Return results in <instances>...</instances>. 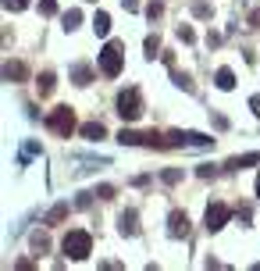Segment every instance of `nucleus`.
<instances>
[{
    "instance_id": "nucleus-9",
    "label": "nucleus",
    "mask_w": 260,
    "mask_h": 271,
    "mask_svg": "<svg viewBox=\"0 0 260 271\" xmlns=\"http://www.w3.org/2000/svg\"><path fill=\"white\" fill-rule=\"evenodd\" d=\"M118 228H121V236H136V232H139V214H136V210H121Z\"/></svg>"
},
{
    "instance_id": "nucleus-20",
    "label": "nucleus",
    "mask_w": 260,
    "mask_h": 271,
    "mask_svg": "<svg viewBox=\"0 0 260 271\" xmlns=\"http://www.w3.org/2000/svg\"><path fill=\"white\" fill-rule=\"evenodd\" d=\"M161 179H164L168 186H175V182H182V168H168V171H164Z\"/></svg>"
},
{
    "instance_id": "nucleus-17",
    "label": "nucleus",
    "mask_w": 260,
    "mask_h": 271,
    "mask_svg": "<svg viewBox=\"0 0 260 271\" xmlns=\"http://www.w3.org/2000/svg\"><path fill=\"white\" fill-rule=\"evenodd\" d=\"M79 22H82V11H79V7H72V11L64 14V29L72 32V29H79Z\"/></svg>"
},
{
    "instance_id": "nucleus-8",
    "label": "nucleus",
    "mask_w": 260,
    "mask_h": 271,
    "mask_svg": "<svg viewBox=\"0 0 260 271\" xmlns=\"http://www.w3.org/2000/svg\"><path fill=\"white\" fill-rule=\"evenodd\" d=\"M250 164H260V150H250V153H239V157H232L225 168H228V171H243V168H250Z\"/></svg>"
},
{
    "instance_id": "nucleus-15",
    "label": "nucleus",
    "mask_w": 260,
    "mask_h": 271,
    "mask_svg": "<svg viewBox=\"0 0 260 271\" xmlns=\"http://www.w3.org/2000/svg\"><path fill=\"white\" fill-rule=\"evenodd\" d=\"M72 79H75L79 86H89V79H93V71H89V65H75V68H72Z\"/></svg>"
},
{
    "instance_id": "nucleus-12",
    "label": "nucleus",
    "mask_w": 260,
    "mask_h": 271,
    "mask_svg": "<svg viewBox=\"0 0 260 271\" xmlns=\"http://www.w3.org/2000/svg\"><path fill=\"white\" fill-rule=\"evenodd\" d=\"M93 29H96V36H107V32H111V18H107V11H96V14H93Z\"/></svg>"
},
{
    "instance_id": "nucleus-10",
    "label": "nucleus",
    "mask_w": 260,
    "mask_h": 271,
    "mask_svg": "<svg viewBox=\"0 0 260 271\" xmlns=\"http://www.w3.org/2000/svg\"><path fill=\"white\" fill-rule=\"evenodd\" d=\"M4 79H7V82H25V79H29V68L21 65V61H7V65H4Z\"/></svg>"
},
{
    "instance_id": "nucleus-16",
    "label": "nucleus",
    "mask_w": 260,
    "mask_h": 271,
    "mask_svg": "<svg viewBox=\"0 0 260 271\" xmlns=\"http://www.w3.org/2000/svg\"><path fill=\"white\" fill-rule=\"evenodd\" d=\"M68 218V203H57L50 214H47V225H57V221H64Z\"/></svg>"
},
{
    "instance_id": "nucleus-22",
    "label": "nucleus",
    "mask_w": 260,
    "mask_h": 271,
    "mask_svg": "<svg viewBox=\"0 0 260 271\" xmlns=\"http://www.w3.org/2000/svg\"><path fill=\"white\" fill-rule=\"evenodd\" d=\"M196 175H200V179H214V175H218V168H214V164H200V168H196Z\"/></svg>"
},
{
    "instance_id": "nucleus-2",
    "label": "nucleus",
    "mask_w": 260,
    "mask_h": 271,
    "mask_svg": "<svg viewBox=\"0 0 260 271\" xmlns=\"http://www.w3.org/2000/svg\"><path fill=\"white\" fill-rule=\"evenodd\" d=\"M118 114H121L125 122H136V118L143 114V96H139L136 86H128V89L118 93Z\"/></svg>"
},
{
    "instance_id": "nucleus-29",
    "label": "nucleus",
    "mask_w": 260,
    "mask_h": 271,
    "mask_svg": "<svg viewBox=\"0 0 260 271\" xmlns=\"http://www.w3.org/2000/svg\"><path fill=\"white\" fill-rule=\"evenodd\" d=\"M125 4V11H139V0H121Z\"/></svg>"
},
{
    "instance_id": "nucleus-1",
    "label": "nucleus",
    "mask_w": 260,
    "mask_h": 271,
    "mask_svg": "<svg viewBox=\"0 0 260 271\" xmlns=\"http://www.w3.org/2000/svg\"><path fill=\"white\" fill-rule=\"evenodd\" d=\"M61 250H64V257H72V261H86L89 254H93V236L82 232V228H72V232L61 239Z\"/></svg>"
},
{
    "instance_id": "nucleus-30",
    "label": "nucleus",
    "mask_w": 260,
    "mask_h": 271,
    "mask_svg": "<svg viewBox=\"0 0 260 271\" xmlns=\"http://www.w3.org/2000/svg\"><path fill=\"white\" fill-rule=\"evenodd\" d=\"M257 197H260V175H257Z\"/></svg>"
},
{
    "instance_id": "nucleus-13",
    "label": "nucleus",
    "mask_w": 260,
    "mask_h": 271,
    "mask_svg": "<svg viewBox=\"0 0 260 271\" xmlns=\"http://www.w3.org/2000/svg\"><path fill=\"white\" fill-rule=\"evenodd\" d=\"M36 86H39V96H50V93H54V86H57V79H54V71H43Z\"/></svg>"
},
{
    "instance_id": "nucleus-26",
    "label": "nucleus",
    "mask_w": 260,
    "mask_h": 271,
    "mask_svg": "<svg viewBox=\"0 0 260 271\" xmlns=\"http://www.w3.org/2000/svg\"><path fill=\"white\" fill-rule=\"evenodd\" d=\"M32 243H36V254H47V246H50V243H47V236H36Z\"/></svg>"
},
{
    "instance_id": "nucleus-19",
    "label": "nucleus",
    "mask_w": 260,
    "mask_h": 271,
    "mask_svg": "<svg viewBox=\"0 0 260 271\" xmlns=\"http://www.w3.org/2000/svg\"><path fill=\"white\" fill-rule=\"evenodd\" d=\"M157 50H161V36L154 32V36H146V57H154Z\"/></svg>"
},
{
    "instance_id": "nucleus-14",
    "label": "nucleus",
    "mask_w": 260,
    "mask_h": 271,
    "mask_svg": "<svg viewBox=\"0 0 260 271\" xmlns=\"http://www.w3.org/2000/svg\"><path fill=\"white\" fill-rule=\"evenodd\" d=\"M79 132L86 136V139H103V136H107V129H103L100 122H86V125H82Z\"/></svg>"
},
{
    "instance_id": "nucleus-27",
    "label": "nucleus",
    "mask_w": 260,
    "mask_h": 271,
    "mask_svg": "<svg viewBox=\"0 0 260 271\" xmlns=\"http://www.w3.org/2000/svg\"><path fill=\"white\" fill-rule=\"evenodd\" d=\"M39 11H43V14H54L57 4H54V0H39Z\"/></svg>"
},
{
    "instance_id": "nucleus-6",
    "label": "nucleus",
    "mask_w": 260,
    "mask_h": 271,
    "mask_svg": "<svg viewBox=\"0 0 260 271\" xmlns=\"http://www.w3.org/2000/svg\"><path fill=\"white\" fill-rule=\"evenodd\" d=\"M228 218H232V207H228V203H210L207 214H203V228H207V232H221V228L228 225Z\"/></svg>"
},
{
    "instance_id": "nucleus-18",
    "label": "nucleus",
    "mask_w": 260,
    "mask_h": 271,
    "mask_svg": "<svg viewBox=\"0 0 260 271\" xmlns=\"http://www.w3.org/2000/svg\"><path fill=\"white\" fill-rule=\"evenodd\" d=\"M161 14H164V4H161V0H150V4H146V18L154 22V18H161Z\"/></svg>"
},
{
    "instance_id": "nucleus-21",
    "label": "nucleus",
    "mask_w": 260,
    "mask_h": 271,
    "mask_svg": "<svg viewBox=\"0 0 260 271\" xmlns=\"http://www.w3.org/2000/svg\"><path fill=\"white\" fill-rule=\"evenodd\" d=\"M178 40H182V43H192V40H196V32H192L189 25H178Z\"/></svg>"
},
{
    "instance_id": "nucleus-4",
    "label": "nucleus",
    "mask_w": 260,
    "mask_h": 271,
    "mask_svg": "<svg viewBox=\"0 0 260 271\" xmlns=\"http://www.w3.org/2000/svg\"><path fill=\"white\" fill-rule=\"evenodd\" d=\"M47 125H50V132L64 136V139L79 129V125H75V111H72V107H54V111H50V118H47Z\"/></svg>"
},
{
    "instance_id": "nucleus-11",
    "label": "nucleus",
    "mask_w": 260,
    "mask_h": 271,
    "mask_svg": "<svg viewBox=\"0 0 260 271\" xmlns=\"http://www.w3.org/2000/svg\"><path fill=\"white\" fill-rule=\"evenodd\" d=\"M214 82H218V89H235V75H232V68H218V75H214Z\"/></svg>"
},
{
    "instance_id": "nucleus-24",
    "label": "nucleus",
    "mask_w": 260,
    "mask_h": 271,
    "mask_svg": "<svg viewBox=\"0 0 260 271\" xmlns=\"http://www.w3.org/2000/svg\"><path fill=\"white\" fill-rule=\"evenodd\" d=\"M4 7H7V11H25L29 0H4Z\"/></svg>"
},
{
    "instance_id": "nucleus-25",
    "label": "nucleus",
    "mask_w": 260,
    "mask_h": 271,
    "mask_svg": "<svg viewBox=\"0 0 260 271\" xmlns=\"http://www.w3.org/2000/svg\"><path fill=\"white\" fill-rule=\"evenodd\" d=\"M96 197H100V200H111V197H114V186H96Z\"/></svg>"
},
{
    "instance_id": "nucleus-7",
    "label": "nucleus",
    "mask_w": 260,
    "mask_h": 271,
    "mask_svg": "<svg viewBox=\"0 0 260 271\" xmlns=\"http://www.w3.org/2000/svg\"><path fill=\"white\" fill-rule=\"evenodd\" d=\"M168 232H171L175 239H185V236H189V218H185L182 210H175L171 218H168Z\"/></svg>"
},
{
    "instance_id": "nucleus-5",
    "label": "nucleus",
    "mask_w": 260,
    "mask_h": 271,
    "mask_svg": "<svg viewBox=\"0 0 260 271\" xmlns=\"http://www.w3.org/2000/svg\"><path fill=\"white\" fill-rule=\"evenodd\" d=\"M121 65H125L121 43H107V47L100 50V71H103L107 79H114V75H121Z\"/></svg>"
},
{
    "instance_id": "nucleus-28",
    "label": "nucleus",
    "mask_w": 260,
    "mask_h": 271,
    "mask_svg": "<svg viewBox=\"0 0 260 271\" xmlns=\"http://www.w3.org/2000/svg\"><path fill=\"white\" fill-rule=\"evenodd\" d=\"M250 107H253V114L260 118V96H250Z\"/></svg>"
},
{
    "instance_id": "nucleus-3",
    "label": "nucleus",
    "mask_w": 260,
    "mask_h": 271,
    "mask_svg": "<svg viewBox=\"0 0 260 271\" xmlns=\"http://www.w3.org/2000/svg\"><path fill=\"white\" fill-rule=\"evenodd\" d=\"M118 143H125V146H154V150H164V146H168V136H161V132H132V129H121Z\"/></svg>"
},
{
    "instance_id": "nucleus-23",
    "label": "nucleus",
    "mask_w": 260,
    "mask_h": 271,
    "mask_svg": "<svg viewBox=\"0 0 260 271\" xmlns=\"http://www.w3.org/2000/svg\"><path fill=\"white\" fill-rule=\"evenodd\" d=\"M175 82H178L185 93H192V79H189V75H178V71H175Z\"/></svg>"
}]
</instances>
